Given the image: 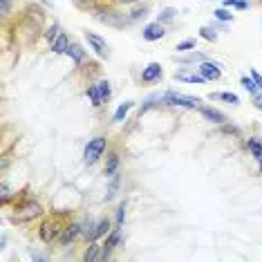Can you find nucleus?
I'll list each match as a JSON object with an SVG mask.
<instances>
[{
	"mask_svg": "<svg viewBox=\"0 0 262 262\" xmlns=\"http://www.w3.org/2000/svg\"><path fill=\"white\" fill-rule=\"evenodd\" d=\"M105 144H108V141H105L103 137H94L92 141H88L85 152H83V159H85V164H94V162H97L101 155L105 152Z\"/></svg>",
	"mask_w": 262,
	"mask_h": 262,
	"instance_id": "obj_1",
	"label": "nucleus"
},
{
	"mask_svg": "<svg viewBox=\"0 0 262 262\" xmlns=\"http://www.w3.org/2000/svg\"><path fill=\"white\" fill-rule=\"evenodd\" d=\"M164 103H168V105H182V108H200L202 101L198 97H186V94L166 92L164 94Z\"/></svg>",
	"mask_w": 262,
	"mask_h": 262,
	"instance_id": "obj_2",
	"label": "nucleus"
},
{
	"mask_svg": "<svg viewBox=\"0 0 262 262\" xmlns=\"http://www.w3.org/2000/svg\"><path fill=\"white\" fill-rule=\"evenodd\" d=\"M97 20L101 23H105V25H112V27H123L126 25V18L123 16H119L117 11H112V9H97Z\"/></svg>",
	"mask_w": 262,
	"mask_h": 262,
	"instance_id": "obj_3",
	"label": "nucleus"
},
{
	"mask_svg": "<svg viewBox=\"0 0 262 262\" xmlns=\"http://www.w3.org/2000/svg\"><path fill=\"white\" fill-rule=\"evenodd\" d=\"M61 226H58V222H54V220H50V222H45L43 226H40V240L43 242H54L56 237H58V233H61Z\"/></svg>",
	"mask_w": 262,
	"mask_h": 262,
	"instance_id": "obj_4",
	"label": "nucleus"
},
{
	"mask_svg": "<svg viewBox=\"0 0 262 262\" xmlns=\"http://www.w3.org/2000/svg\"><path fill=\"white\" fill-rule=\"evenodd\" d=\"M40 213V206L34 204V202H29V204H25L23 208H16V215H14V222H25V220H32L36 217Z\"/></svg>",
	"mask_w": 262,
	"mask_h": 262,
	"instance_id": "obj_5",
	"label": "nucleus"
},
{
	"mask_svg": "<svg viewBox=\"0 0 262 262\" xmlns=\"http://www.w3.org/2000/svg\"><path fill=\"white\" fill-rule=\"evenodd\" d=\"M200 74L204 76L206 81H217L222 76V70H220L217 63H211V61H202L200 65Z\"/></svg>",
	"mask_w": 262,
	"mask_h": 262,
	"instance_id": "obj_6",
	"label": "nucleus"
},
{
	"mask_svg": "<svg viewBox=\"0 0 262 262\" xmlns=\"http://www.w3.org/2000/svg\"><path fill=\"white\" fill-rule=\"evenodd\" d=\"M85 38H88V43L92 45V50L97 52L99 56H103V58L108 56V45H105V40H103V38H99L97 34H88V32H85Z\"/></svg>",
	"mask_w": 262,
	"mask_h": 262,
	"instance_id": "obj_7",
	"label": "nucleus"
},
{
	"mask_svg": "<svg viewBox=\"0 0 262 262\" xmlns=\"http://www.w3.org/2000/svg\"><path fill=\"white\" fill-rule=\"evenodd\" d=\"M164 25L162 23H150V25H146V29H144V38L146 40H159V38H164Z\"/></svg>",
	"mask_w": 262,
	"mask_h": 262,
	"instance_id": "obj_8",
	"label": "nucleus"
},
{
	"mask_svg": "<svg viewBox=\"0 0 262 262\" xmlns=\"http://www.w3.org/2000/svg\"><path fill=\"white\" fill-rule=\"evenodd\" d=\"M159 76H162V65H159V63H150L144 72H141V81H144V83H152V81H157Z\"/></svg>",
	"mask_w": 262,
	"mask_h": 262,
	"instance_id": "obj_9",
	"label": "nucleus"
},
{
	"mask_svg": "<svg viewBox=\"0 0 262 262\" xmlns=\"http://www.w3.org/2000/svg\"><path fill=\"white\" fill-rule=\"evenodd\" d=\"M119 237H121V233H119V229H115V231H112V235L108 237V242H105V244H103V247H101V249H103V253H101V260L110 258V251H112V249H115V247H117Z\"/></svg>",
	"mask_w": 262,
	"mask_h": 262,
	"instance_id": "obj_10",
	"label": "nucleus"
},
{
	"mask_svg": "<svg viewBox=\"0 0 262 262\" xmlns=\"http://www.w3.org/2000/svg\"><path fill=\"white\" fill-rule=\"evenodd\" d=\"M208 97L215 99V101H226V103H231V105H237V103H240L237 94H233V92H211Z\"/></svg>",
	"mask_w": 262,
	"mask_h": 262,
	"instance_id": "obj_11",
	"label": "nucleus"
},
{
	"mask_svg": "<svg viewBox=\"0 0 262 262\" xmlns=\"http://www.w3.org/2000/svg\"><path fill=\"white\" fill-rule=\"evenodd\" d=\"M177 81H186V83H195V85H202L206 79L202 74H190V72H175Z\"/></svg>",
	"mask_w": 262,
	"mask_h": 262,
	"instance_id": "obj_12",
	"label": "nucleus"
},
{
	"mask_svg": "<svg viewBox=\"0 0 262 262\" xmlns=\"http://www.w3.org/2000/svg\"><path fill=\"white\" fill-rule=\"evenodd\" d=\"M79 224H70V226H65L63 229V235H61V244H70L74 240L76 235H79Z\"/></svg>",
	"mask_w": 262,
	"mask_h": 262,
	"instance_id": "obj_13",
	"label": "nucleus"
},
{
	"mask_svg": "<svg viewBox=\"0 0 262 262\" xmlns=\"http://www.w3.org/2000/svg\"><path fill=\"white\" fill-rule=\"evenodd\" d=\"M247 148H249V152H251L253 157L260 162V159H262V141L258 139V137H251V139L247 141Z\"/></svg>",
	"mask_w": 262,
	"mask_h": 262,
	"instance_id": "obj_14",
	"label": "nucleus"
},
{
	"mask_svg": "<svg viewBox=\"0 0 262 262\" xmlns=\"http://www.w3.org/2000/svg\"><path fill=\"white\" fill-rule=\"evenodd\" d=\"M52 50H54V54H65V52L70 50V40H68V36H58L54 43H52Z\"/></svg>",
	"mask_w": 262,
	"mask_h": 262,
	"instance_id": "obj_15",
	"label": "nucleus"
},
{
	"mask_svg": "<svg viewBox=\"0 0 262 262\" xmlns=\"http://www.w3.org/2000/svg\"><path fill=\"white\" fill-rule=\"evenodd\" d=\"M133 101H126V103H121V105H119V108H117V112H115V117H112V121H115V123H119V121H123V119H126V115H128V110L130 108H133Z\"/></svg>",
	"mask_w": 262,
	"mask_h": 262,
	"instance_id": "obj_16",
	"label": "nucleus"
},
{
	"mask_svg": "<svg viewBox=\"0 0 262 262\" xmlns=\"http://www.w3.org/2000/svg\"><path fill=\"white\" fill-rule=\"evenodd\" d=\"M202 115H204L206 119H211L213 123H224L226 121V117L222 115V112H217V110H213V108H202Z\"/></svg>",
	"mask_w": 262,
	"mask_h": 262,
	"instance_id": "obj_17",
	"label": "nucleus"
},
{
	"mask_svg": "<svg viewBox=\"0 0 262 262\" xmlns=\"http://www.w3.org/2000/svg\"><path fill=\"white\" fill-rule=\"evenodd\" d=\"M240 83H242V88H244V90H247L249 94H251V97H253V94H258V92H260V88H258V83H255L253 76H251V79H249V76H242Z\"/></svg>",
	"mask_w": 262,
	"mask_h": 262,
	"instance_id": "obj_18",
	"label": "nucleus"
},
{
	"mask_svg": "<svg viewBox=\"0 0 262 262\" xmlns=\"http://www.w3.org/2000/svg\"><path fill=\"white\" fill-rule=\"evenodd\" d=\"M117 166H119V155L112 152L110 157H108V164H105V175H108V177L117 175Z\"/></svg>",
	"mask_w": 262,
	"mask_h": 262,
	"instance_id": "obj_19",
	"label": "nucleus"
},
{
	"mask_svg": "<svg viewBox=\"0 0 262 262\" xmlns=\"http://www.w3.org/2000/svg\"><path fill=\"white\" fill-rule=\"evenodd\" d=\"M68 54L72 56V61H74V63H81V61H83V56H85V52L81 50V45L72 43V45H70V50H68Z\"/></svg>",
	"mask_w": 262,
	"mask_h": 262,
	"instance_id": "obj_20",
	"label": "nucleus"
},
{
	"mask_svg": "<svg viewBox=\"0 0 262 262\" xmlns=\"http://www.w3.org/2000/svg\"><path fill=\"white\" fill-rule=\"evenodd\" d=\"M108 231H110V222H108V220H101V222L94 226V235H92V240H97V237H101L103 233H108Z\"/></svg>",
	"mask_w": 262,
	"mask_h": 262,
	"instance_id": "obj_21",
	"label": "nucleus"
},
{
	"mask_svg": "<svg viewBox=\"0 0 262 262\" xmlns=\"http://www.w3.org/2000/svg\"><path fill=\"white\" fill-rule=\"evenodd\" d=\"M88 97L92 99V105H94V108H99V105L103 103V99H101V94H99V88H97V85L88 88Z\"/></svg>",
	"mask_w": 262,
	"mask_h": 262,
	"instance_id": "obj_22",
	"label": "nucleus"
},
{
	"mask_svg": "<svg viewBox=\"0 0 262 262\" xmlns=\"http://www.w3.org/2000/svg\"><path fill=\"white\" fill-rule=\"evenodd\" d=\"M200 36L204 40H208V43H215V40H217V34L213 32V27H202L200 29Z\"/></svg>",
	"mask_w": 262,
	"mask_h": 262,
	"instance_id": "obj_23",
	"label": "nucleus"
},
{
	"mask_svg": "<svg viewBox=\"0 0 262 262\" xmlns=\"http://www.w3.org/2000/svg\"><path fill=\"white\" fill-rule=\"evenodd\" d=\"M99 94H101V99L103 101H108L110 99V83L108 81H99Z\"/></svg>",
	"mask_w": 262,
	"mask_h": 262,
	"instance_id": "obj_24",
	"label": "nucleus"
},
{
	"mask_svg": "<svg viewBox=\"0 0 262 262\" xmlns=\"http://www.w3.org/2000/svg\"><path fill=\"white\" fill-rule=\"evenodd\" d=\"M175 14H177V9L166 7V9L162 11V16H159V23H170L172 18H175Z\"/></svg>",
	"mask_w": 262,
	"mask_h": 262,
	"instance_id": "obj_25",
	"label": "nucleus"
},
{
	"mask_svg": "<svg viewBox=\"0 0 262 262\" xmlns=\"http://www.w3.org/2000/svg\"><path fill=\"white\" fill-rule=\"evenodd\" d=\"M175 50H177V52H188V50H195V38H188V40H182V43H177Z\"/></svg>",
	"mask_w": 262,
	"mask_h": 262,
	"instance_id": "obj_26",
	"label": "nucleus"
},
{
	"mask_svg": "<svg viewBox=\"0 0 262 262\" xmlns=\"http://www.w3.org/2000/svg\"><path fill=\"white\" fill-rule=\"evenodd\" d=\"M224 5L226 7H235V9H247L249 7L247 0H224Z\"/></svg>",
	"mask_w": 262,
	"mask_h": 262,
	"instance_id": "obj_27",
	"label": "nucleus"
},
{
	"mask_svg": "<svg viewBox=\"0 0 262 262\" xmlns=\"http://www.w3.org/2000/svg\"><path fill=\"white\" fill-rule=\"evenodd\" d=\"M123 217H126V204H119V208H117V226H115V229H121Z\"/></svg>",
	"mask_w": 262,
	"mask_h": 262,
	"instance_id": "obj_28",
	"label": "nucleus"
},
{
	"mask_svg": "<svg viewBox=\"0 0 262 262\" xmlns=\"http://www.w3.org/2000/svg\"><path fill=\"white\" fill-rule=\"evenodd\" d=\"M99 244H92V247L90 249H88V253H85V260H97V258H101V255H99Z\"/></svg>",
	"mask_w": 262,
	"mask_h": 262,
	"instance_id": "obj_29",
	"label": "nucleus"
},
{
	"mask_svg": "<svg viewBox=\"0 0 262 262\" xmlns=\"http://www.w3.org/2000/svg\"><path fill=\"white\" fill-rule=\"evenodd\" d=\"M213 14H215V18H217V20H233V14H229L226 9H215Z\"/></svg>",
	"mask_w": 262,
	"mask_h": 262,
	"instance_id": "obj_30",
	"label": "nucleus"
},
{
	"mask_svg": "<svg viewBox=\"0 0 262 262\" xmlns=\"http://www.w3.org/2000/svg\"><path fill=\"white\" fill-rule=\"evenodd\" d=\"M148 16V7H141V9H135L130 14V20H139V18H146Z\"/></svg>",
	"mask_w": 262,
	"mask_h": 262,
	"instance_id": "obj_31",
	"label": "nucleus"
},
{
	"mask_svg": "<svg viewBox=\"0 0 262 262\" xmlns=\"http://www.w3.org/2000/svg\"><path fill=\"white\" fill-rule=\"evenodd\" d=\"M182 61H184V63H190V61H206V56H204V54H200V52H195V54L184 56Z\"/></svg>",
	"mask_w": 262,
	"mask_h": 262,
	"instance_id": "obj_32",
	"label": "nucleus"
},
{
	"mask_svg": "<svg viewBox=\"0 0 262 262\" xmlns=\"http://www.w3.org/2000/svg\"><path fill=\"white\" fill-rule=\"evenodd\" d=\"M92 229H94L92 220H88V222H83V229H81V231H83L85 235H90V237H92V235H94V231H92Z\"/></svg>",
	"mask_w": 262,
	"mask_h": 262,
	"instance_id": "obj_33",
	"label": "nucleus"
},
{
	"mask_svg": "<svg viewBox=\"0 0 262 262\" xmlns=\"http://www.w3.org/2000/svg\"><path fill=\"white\" fill-rule=\"evenodd\" d=\"M253 103H255V108L262 110V90L258 94H253Z\"/></svg>",
	"mask_w": 262,
	"mask_h": 262,
	"instance_id": "obj_34",
	"label": "nucleus"
},
{
	"mask_svg": "<svg viewBox=\"0 0 262 262\" xmlns=\"http://www.w3.org/2000/svg\"><path fill=\"white\" fill-rule=\"evenodd\" d=\"M251 76H253V79H255V83H258V88H260V90H262V76H260L258 72H255V70H251Z\"/></svg>",
	"mask_w": 262,
	"mask_h": 262,
	"instance_id": "obj_35",
	"label": "nucleus"
},
{
	"mask_svg": "<svg viewBox=\"0 0 262 262\" xmlns=\"http://www.w3.org/2000/svg\"><path fill=\"white\" fill-rule=\"evenodd\" d=\"M56 32H58V27L54 25V27L50 29V32H47V38H50V40H54V38H56Z\"/></svg>",
	"mask_w": 262,
	"mask_h": 262,
	"instance_id": "obj_36",
	"label": "nucleus"
},
{
	"mask_svg": "<svg viewBox=\"0 0 262 262\" xmlns=\"http://www.w3.org/2000/svg\"><path fill=\"white\" fill-rule=\"evenodd\" d=\"M119 3H123V5H130V3H137V0H119Z\"/></svg>",
	"mask_w": 262,
	"mask_h": 262,
	"instance_id": "obj_37",
	"label": "nucleus"
}]
</instances>
